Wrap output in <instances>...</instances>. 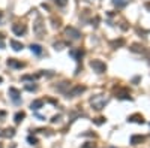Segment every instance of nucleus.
<instances>
[{
  "label": "nucleus",
  "mask_w": 150,
  "mask_h": 148,
  "mask_svg": "<svg viewBox=\"0 0 150 148\" xmlns=\"http://www.w3.org/2000/svg\"><path fill=\"white\" fill-rule=\"evenodd\" d=\"M90 103H92V106H93L95 109L101 111V109L108 103V100L104 99V97H101V96H96V97H92V99H90Z\"/></svg>",
  "instance_id": "1"
},
{
  "label": "nucleus",
  "mask_w": 150,
  "mask_h": 148,
  "mask_svg": "<svg viewBox=\"0 0 150 148\" xmlns=\"http://www.w3.org/2000/svg\"><path fill=\"white\" fill-rule=\"evenodd\" d=\"M90 67L95 70L96 73H104L107 70V64L102 60H92L90 61Z\"/></svg>",
  "instance_id": "2"
},
{
  "label": "nucleus",
  "mask_w": 150,
  "mask_h": 148,
  "mask_svg": "<svg viewBox=\"0 0 150 148\" xmlns=\"http://www.w3.org/2000/svg\"><path fill=\"white\" fill-rule=\"evenodd\" d=\"M33 32L38 37H44L45 36V24H42L41 19H36L33 23Z\"/></svg>",
  "instance_id": "3"
},
{
  "label": "nucleus",
  "mask_w": 150,
  "mask_h": 148,
  "mask_svg": "<svg viewBox=\"0 0 150 148\" xmlns=\"http://www.w3.org/2000/svg\"><path fill=\"white\" fill-rule=\"evenodd\" d=\"M65 35L68 36L69 39H72V41H78L80 37H81V33H80L77 28H74V27H66Z\"/></svg>",
  "instance_id": "4"
},
{
  "label": "nucleus",
  "mask_w": 150,
  "mask_h": 148,
  "mask_svg": "<svg viewBox=\"0 0 150 148\" xmlns=\"http://www.w3.org/2000/svg\"><path fill=\"white\" fill-rule=\"evenodd\" d=\"M86 91V87L84 85H75V87H72L69 91H68V97H75V96H80V94H83Z\"/></svg>",
  "instance_id": "5"
},
{
  "label": "nucleus",
  "mask_w": 150,
  "mask_h": 148,
  "mask_svg": "<svg viewBox=\"0 0 150 148\" xmlns=\"http://www.w3.org/2000/svg\"><path fill=\"white\" fill-rule=\"evenodd\" d=\"M26 30L27 28H26L24 24H14V26H12V32H14L17 36H23L24 33H26Z\"/></svg>",
  "instance_id": "6"
},
{
  "label": "nucleus",
  "mask_w": 150,
  "mask_h": 148,
  "mask_svg": "<svg viewBox=\"0 0 150 148\" xmlns=\"http://www.w3.org/2000/svg\"><path fill=\"white\" fill-rule=\"evenodd\" d=\"M9 96H11V99H12L15 103H20V91H18L15 87L9 88Z\"/></svg>",
  "instance_id": "7"
},
{
  "label": "nucleus",
  "mask_w": 150,
  "mask_h": 148,
  "mask_svg": "<svg viewBox=\"0 0 150 148\" xmlns=\"http://www.w3.org/2000/svg\"><path fill=\"white\" fill-rule=\"evenodd\" d=\"M8 66H11V67H15V69H21V67L24 66V63H21V61L15 60V58H9V60H8Z\"/></svg>",
  "instance_id": "8"
},
{
  "label": "nucleus",
  "mask_w": 150,
  "mask_h": 148,
  "mask_svg": "<svg viewBox=\"0 0 150 148\" xmlns=\"http://www.w3.org/2000/svg\"><path fill=\"white\" fill-rule=\"evenodd\" d=\"M83 54H84V51L81 50V48H77V50H71V55L75 58L77 61L81 60V57H83Z\"/></svg>",
  "instance_id": "9"
},
{
  "label": "nucleus",
  "mask_w": 150,
  "mask_h": 148,
  "mask_svg": "<svg viewBox=\"0 0 150 148\" xmlns=\"http://www.w3.org/2000/svg\"><path fill=\"white\" fill-rule=\"evenodd\" d=\"M11 46H12L14 51H21L24 48V45L21 44V42H18V41H15V39H11Z\"/></svg>",
  "instance_id": "10"
},
{
  "label": "nucleus",
  "mask_w": 150,
  "mask_h": 148,
  "mask_svg": "<svg viewBox=\"0 0 150 148\" xmlns=\"http://www.w3.org/2000/svg\"><path fill=\"white\" fill-rule=\"evenodd\" d=\"M44 106V100H41V99H38V100H33L32 103H30V108L33 109V111H38V109H41Z\"/></svg>",
  "instance_id": "11"
},
{
  "label": "nucleus",
  "mask_w": 150,
  "mask_h": 148,
  "mask_svg": "<svg viewBox=\"0 0 150 148\" xmlns=\"http://www.w3.org/2000/svg\"><path fill=\"white\" fill-rule=\"evenodd\" d=\"M143 141H144V136H141V135H134V136H131V144L132 145H138V144H141Z\"/></svg>",
  "instance_id": "12"
},
{
  "label": "nucleus",
  "mask_w": 150,
  "mask_h": 148,
  "mask_svg": "<svg viewBox=\"0 0 150 148\" xmlns=\"http://www.w3.org/2000/svg\"><path fill=\"white\" fill-rule=\"evenodd\" d=\"M30 50H32V52L36 54V55H41V54H42V46L38 45V44H32L30 45Z\"/></svg>",
  "instance_id": "13"
},
{
  "label": "nucleus",
  "mask_w": 150,
  "mask_h": 148,
  "mask_svg": "<svg viewBox=\"0 0 150 148\" xmlns=\"http://www.w3.org/2000/svg\"><path fill=\"white\" fill-rule=\"evenodd\" d=\"M129 121L131 123H144V118H143L141 115H138V114H135V115H131L129 117Z\"/></svg>",
  "instance_id": "14"
},
{
  "label": "nucleus",
  "mask_w": 150,
  "mask_h": 148,
  "mask_svg": "<svg viewBox=\"0 0 150 148\" xmlns=\"http://www.w3.org/2000/svg\"><path fill=\"white\" fill-rule=\"evenodd\" d=\"M131 51L134 52H144V46L140 44H134L132 46H131Z\"/></svg>",
  "instance_id": "15"
},
{
  "label": "nucleus",
  "mask_w": 150,
  "mask_h": 148,
  "mask_svg": "<svg viewBox=\"0 0 150 148\" xmlns=\"http://www.w3.org/2000/svg\"><path fill=\"white\" fill-rule=\"evenodd\" d=\"M113 5L117 8H125L128 5V0H113Z\"/></svg>",
  "instance_id": "16"
},
{
  "label": "nucleus",
  "mask_w": 150,
  "mask_h": 148,
  "mask_svg": "<svg viewBox=\"0 0 150 148\" xmlns=\"http://www.w3.org/2000/svg\"><path fill=\"white\" fill-rule=\"evenodd\" d=\"M24 117H26V114L24 112H17L15 114V117H14V118H15V123H17V124L18 123H21L23 120H24Z\"/></svg>",
  "instance_id": "17"
},
{
  "label": "nucleus",
  "mask_w": 150,
  "mask_h": 148,
  "mask_svg": "<svg viewBox=\"0 0 150 148\" xmlns=\"http://www.w3.org/2000/svg\"><path fill=\"white\" fill-rule=\"evenodd\" d=\"M6 133H2V136H6V138H12L14 135H15V130L14 129H6Z\"/></svg>",
  "instance_id": "18"
},
{
  "label": "nucleus",
  "mask_w": 150,
  "mask_h": 148,
  "mask_svg": "<svg viewBox=\"0 0 150 148\" xmlns=\"http://www.w3.org/2000/svg\"><path fill=\"white\" fill-rule=\"evenodd\" d=\"M69 87V82H66V81H65V82H62V84H60V85H57V90H59V91H65V90H66V88Z\"/></svg>",
  "instance_id": "19"
},
{
  "label": "nucleus",
  "mask_w": 150,
  "mask_h": 148,
  "mask_svg": "<svg viewBox=\"0 0 150 148\" xmlns=\"http://www.w3.org/2000/svg\"><path fill=\"white\" fill-rule=\"evenodd\" d=\"M123 44H125L123 39H119V41H113V42H111V46H113V48H117V46H122Z\"/></svg>",
  "instance_id": "20"
},
{
  "label": "nucleus",
  "mask_w": 150,
  "mask_h": 148,
  "mask_svg": "<svg viewBox=\"0 0 150 148\" xmlns=\"http://www.w3.org/2000/svg\"><path fill=\"white\" fill-rule=\"evenodd\" d=\"M26 90L27 91H36L38 85H35V84H26Z\"/></svg>",
  "instance_id": "21"
},
{
  "label": "nucleus",
  "mask_w": 150,
  "mask_h": 148,
  "mask_svg": "<svg viewBox=\"0 0 150 148\" xmlns=\"http://www.w3.org/2000/svg\"><path fill=\"white\" fill-rule=\"evenodd\" d=\"M56 2V5L57 6H60V8H63V6H66L68 5V0H54Z\"/></svg>",
  "instance_id": "22"
},
{
  "label": "nucleus",
  "mask_w": 150,
  "mask_h": 148,
  "mask_svg": "<svg viewBox=\"0 0 150 148\" xmlns=\"http://www.w3.org/2000/svg\"><path fill=\"white\" fill-rule=\"evenodd\" d=\"M35 78H38V76H33V75H24V76H23V81H30V79H35Z\"/></svg>",
  "instance_id": "23"
},
{
  "label": "nucleus",
  "mask_w": 150,
  "mask_h": 148,
  "mask_svg": "<svg viewBox=\"0 0 150 148\" xmlns=\"http://www.w3.org/2000/svg\"><path fill=\"white\" fill-rule=\"evenodd\" d=\"M63 45L65 44H62V42H56V44H54V48H56V50H62Z\"/></svg>",
  "instance_id": "24"
},
{
  "label": "nucleus",
  "mask_w": 150,
  "mask_h": 148,
  "mask_svg": "<svg viewBox=\"0 0 150 148\" xmlns=\"http://www.w3.org/2000/svg\"><path fill=\"white\" fill-rule=\"evenodd\" d=\"M29 142H30V144H33V145H35L36 142H38V139H36V138H33V136H29Z\"/></svg>",
  "instance_id": "25"
},
{
  "label": "nucleus",
  "mask_w": 150,
  "mask_h": 148,
  "mask_svg": "<svg viewBox=\"0 0 150 148\" xmlns=\"http://www.w3.org/2000/svg\"><path fill=\"white\" fill-rule=\"evenodd\" d=\"M104 121H105V118H102V117H101V118H96V120H95V123H96V124H102Z\"/></svg>",
  "instance_id": "26"
},
{
  "label": "nucleus",
  "mask_w": 150,
  "mask_h": 148,
  "mask_svg": "<svg viewBox=\"0 0 150 148\" xmlns=\"http://www.w3.org/2000/svg\"><path fill=\"white\" fill-rule=\"evenodd\" d=\"M59 120H60V115H54V117H53V120H51V121H53V123H57V121H59Z\"/></svg>",
  "instance_id": "27"
},
{
  "label": "nucleus",
  "mask_w": 150,
  "mask_h": 148,
  "mask_svg": "<svg viewBox=\"0 0 150 148\" xmlns=\"http://www.w3.org/2000/svg\"><path fill=\"white\" fill-rule=\"evenodd\" d=\"M0 48H5V42H3V36L0 35Z\"/></svg>",
  "instance_id": "28"
},
{
  "label": "nucleus",
  "mask_w": 150,
  "mask_h": 148,
  "mask_svg": "<svg viewBox=\"0 0 150 148\" xmlns=\"http://www.w3.org/2000/svg\"><path fill=\"white\" fill-rule=\"evenodd\" d=\"M146 8H147V9L150 11V3H146Z\"/></svg>",
  "instance_id": "29"
},
{
  "label": "nucleus",
  "mask_w": 150,
  "mask_h": 148,
  "mask_svg": "<svg viewBox=\"0 0 150 148\" xmlns=\"http://www.w3.org/2000/svg\"><path fill=\"white\" fill-rule=\"evenodd\" d=\"M2 82H3V78H2V76H0V84H2Z\"/></svg>",
  "instance_id": "30"
},
{
  "label": "nucleus",
  "mask_w": 150,
  "mask_h": 148,
  "mask_svg": "<svg viewBox=\"0 0 150 148\" xmlns=\"http://www.w3.org/2000/svg\"><path fill=\"white\" fill-rule=\"evenodd\" d=\"M0 18H2V14H0Z\"/></svg>",
  "instance_id": "31"
},
{
  "label": "nucleus",
  "mask_w": 150,
  "mask_h": 148,
  "mask_svg": "<svg viewBox=\"0 0 150 148\" xmlns=\"http://www.w3.org/2000/svg\"><path fill=\"white\" fill-rule=\"evenodd\" d=\"M0 148H2V145H0Z\"/></svg>",
  "instance_id": "32"
},
{
  "label": "nucleus",
  "mask_w": 150,
  "mask_h": 148,
  "mask_svg": "<svg viewBox=\"0 0 150 148\" xmlns=\"http://www.w3.org/2000/svg\"><path fill=\"white\" fill-rule=\"evenodd\" d=\"M0 135H2V133H0Z\"/></svg>",
  "instance_id": "33"
},
{
  "label": "nucleus",
  "mask_w": 150,
  "mask_h": 148,
  "mask_svg": "<svg viewBox=\"0 0 150 148\" xmlns=\"http://www.w3.org/2000/svg\"><path fill=\"white\" fill-rule=\"evenodd\" d=\"M113 148H114V147H113Z\"/></svg>",
  "instance_id": "34"
}]
</instances>
